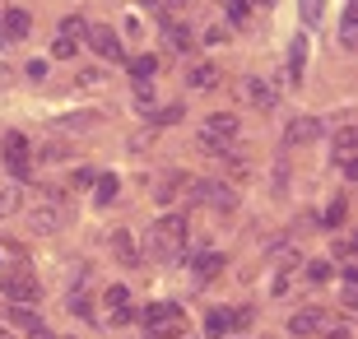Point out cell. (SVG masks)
Instances as JSON below:
<instances>
[{
    "label": "cell",
    "mask_w": 358,
    "mask_h": 339,
    "mask_svg": "<svg viewBox=\"0 0 358 339\" xmlns=\"http://www.w3.org/2000/svg\"><path fill=\"white\" fill-rule=\"evenodd\" d=\"M145 251L159 265H177V261H182V251H186V219H182V214H163V219L149 228Z\"/></svg>",
    "instance_id": "obj_1"
},
{
    "label": "cell",
    "mask_w": 358,
    "mask_h": 339,
    "mask_svg": "<svg viewBox=\"0 0 358 339\" xmlns=\"http://www.w3.org/2000/svg\"><path fill=\"white\" fill-rule=\"evenodd\" d=\"M145 326H149V339H177L182 335V312H177L173 302H149Z\"/></svg>",
    "instance_id": "obj_2"
},
{
    "label": "cell",
    "mask_w": 358,
    "mask_h": 339,
    "mask_svg": "<svg viewBox=\"0 0 358 339\" xmlns=\"http://www.w3.org/2000/svg\"><path fill=\"white\" fill-rule=\"evenodd\" d=\"M186 186H191V191H186V196L196 200V205H214V209H238V196H233V191H228L224 182H200V177H186Z\"/></svg>",
    "instance_id": "obj_3"
},
{
    "label": "cell",
    "mask_w": 358,
    "mask_h": 339,
    "mask_svg": "<svg viewBox=\"0 0 358 339\" xmlns=\"http://www.w3.org/2000/svg\"><path fill=\"white\" fill-rule=\"evenodd\" d=\"M0 293H5V298H14V302H38L42 298V284L33 279V270H28V265H19V270H10L5 279H0Z\"/></svg>",
    "instance_id": "obj_4"
},
{
    "label": "cell",
    "mask_w": 358,
    "mask_h": 339,
    "mask_svg": "<svg viewBox=\"0 0 358 339\" xmlns=\"http://www.w3.org/2000/svg\"><path fill=\"white\" fill-rule=\"evenodd\" d=\"M80 38H89V24H84L80 14L61 19V28H56V42H52V56H56V61H70V56H75V47H80Z\"/></svg>",
    "instance_id": "obj_5"
},
{
    "label": "cell",
    "mask_w": 358,
    "mask_h": 339,
    "mask_svg": "<svg viewBox=\"0 0 358 339\" xmlns=\"http://www.w3.org/2000/svg\"><path fill=\"white\" fill-rule=\"evenodd\" d=\"M242 98H247L256 112H275V107H279L275 84H270V79H261V75H247V79H242Z\"/></svg>",
    "instance_id": "obj_6"
},
{
    "label": "cell",
    "mask_w": 358,
    "mask_h": 339,
    "mask_svg": "<svg viewBox=\"0 0 358 339\" xmlns=\"http://www.w3.org/2000/svg\"><path fill=\"white\" fill-rule=\"evenodd\" d=\"M312 140H321V117H293L289 126H284V144H289V149L312 144Z\"/></svg>",
    "instance_id": "obj_7"
},
{
    "label": "cell",
    "mask_w": 358,
    "mask_h": 339,
    "mask_svg": "<svg viewBox=\"0 0 358 339\" xmlns=\"http://www.w3.org/2000/svg\"><path fill=\"white\" fill-rule=\"evenodd\" d=\"M28 28H33V19H28V10H19V5H10V10L0 14V42H24Z\"/></svg>",
    "instance_id": "obj_8"
},
{
    "label": "cell",
    "mask_w": 358,
    "mask_h": 339,
    "mask_svg": "<svg viewBox=\"0 0 358 339\" xmlns=\"http://www.w3.org/2000/svg\"><path fill=\"white\" fill-rule=\"evenodd\" d=\"M0 149H5V168H10L14 177H28V140H24V135L10 131Z\"/></svg>",
    "instance_id": "obj_9"
},
{
    "label": "cell",
    "mask_w": 358,
    "mask_h": 339,
    "mask_svg": "<svg viewBox=\"0 0 358 339\" xmlns=\"http://www.w3.org/2000/svg\"><path fill=\"white\" fill-rule=\"evenodd\" d=\"M24 223H28L38 237H52L56 228H61V209H56V205H33V209L24 214Z\"/></svg>",
    "instance_id": "obj_10"
},
{
    "label": "cell",
    "mask_w": 358,
    "mask_h": 339,
    "mask_svg": "<svg viewBox=\"0 0 358 339\" xmlns=\"http://www.w3.org/2000/svg\"><path fill=\"white\" fill-rule=\"evenodd\" d=\"M321 330H326V312H321V307H307V312H298L289 321L293 339H312V335H321Z\"/></svg>",
    "instance_id": "obj_11"
},
{
    "label": "cell",
    "mask_w": 358,
    "mask_h": 339,
    "mask_svg": "<svg viewBox=\"0 0 358 339\" xmlns=\"http://www.w3.org/2000/svg\"><path fill=\"white\" fill-rule=\"evenodd\" d=\"M89 47L103 56V61H126V47H121V38L112 33V28H93V33H89Z\"/></svg>",
    "instance_id": "obj_12"
},
{
    "label": "cell",
    "mask_w": 358,
    "mask_h": 339,
    "mask_svg": "<svg viewBox=\"0 0 358 339\" xmlns=\"http://www.w3.org/2000/svg\"><path fill=\"white\" fill-rule=\"evenodd\" d=\"M326 14H331V0H298L303 33H321V28H326Z\"/></svg>",
    "instance_id": "obj_13"
},
{
    "label": "cell",
    "mask_w": 358,
    "mask_h": 339,
    "mask_svg": "<svg viewBox=\"0 0 358 339\" xmlns=\"http://www.w3.org/2000/svg\"><path fill=\"white\" fill-rule=\"evenodd\" d=\"M200 131H210V135H219V140H238V131H242V121L233 117V112H214L210 121H205V126H200Z\"/></svg>",
    "instance_id": "obj_14"
},
{
    "label": "cell",
    "mask_w": 358,
    "mask_h": 339,
    "mask_svg": "<svg viewBox=\"0 0 358 339\" xmlns=\"http://www.w3.org/2000/svg\"><path fill=\"white\" fill-rule=\"evenodd\" d=\"M331 149H335V163H349L354 149H358V126H340L335 140H331Z\"/></svg>",
    "instance_id": "obj_15"
},
{
    "label": "cell",
    "mask_w": 358,
    "mask_h": 339,
    "mask_svg": "<svg viewBox=\"0 0 358 339\" xmlns=\"http://www.w3.org/2000/svg\"><path fill=\"white\" fill-rule=\"evenodd\" d=\"M303 66H307V33H298L289 42V79L293 84H303Z\"/></svg>",
    "instance_id": "obj_16"
},
{
    "label": "cell",
    "mask_w": 358,
    "mask_h": 339,
    "mask_svg": "<svg viewBox=\"0 0 358 339\" xmlns=\"http://www.w3.org/2000/svg\"><path fill=\"white\" fill-rule=\"evenodd\" d=\"M340 47H345V52L358 47V5H345V19H340Z\"/></svg>",
    "instance_id": "obj_17"
},
{
    "label": "cell",
    "mask_w": 358,
    "mask_h": 339,
    "mask_svg": "<svg viewBox=\"0 0 358 339\" xmlns=\"http://www.w3.org/2000/svg\"><path fill=\"white\" fill-rule=\"evenodd\" d=\"M10 326H14V330H28V335H38V330H47V326L38 321V312L28 307V302H24V307H10Z\"/></svg>",
    "instance_id": "obj_18"
},
{
    "label": "cell",
    "mask_w": 358,
    "mask_h": 339,
    "mask_svg": "<svg viewBox=\"0 0 358 339\" xmlns=\"http://www.w3.org/2000/svg\"><path fill=\"white\" fill-rule=\"evenodd\" d=\"M131 103L140 107V112H154V103H159V93H154V79H135V84H131Z\"/></svg>",
    "instance_id": "obj_19"
},
{
    "label": "cell",
    "mask_w": 358,
    "mask_h": 339,
    "mask_svg": "<svg viewBox=\"0 0 358 339\" xmlns=\"http://www.w3.org/2000/svg\"><path fill=\"white\" fill-rule=\"evenodd\" d=\"M112 247H117L121 265H140V247L131 242V233H126V228H117V233H112Z\"/></svg>",
    "instance_id": "obj_20"
},
{
    "label": "cell",
    "mask_w": 358,
    "mask_h": 339,
    "mask_svg": "<svg viewBox=\"0 0 358 339\" xmlns=\"http://www.w3.org/2000/svg\"><path fill=\"white\" fill-rule=\"evenodd\" d=\"M224 270V256L219 251H196V279H214Z\"/></svg>",
    "instance_id": "obj_21"
},
{
    "label": "cell",
    "mask_w": 358,
    "mask_h": 339,
    "mask_svg": "<svg viewBox=\"0 0 358 339\" xmlns=\"http://www.w3.org/2000/svg\"><path fill=\"white\" fill-rule=\"evenodd\" d=\"M93 200H98V205H112V200H117V172L93 177Z\"/></svg>",
    "instance_id": "obj_22"
},
{
    "label": "cell",
    "mask_w": 358,
    "mask_h": 339,
    "mask_svg": "<svg viewBox=\"0 0 358 339\" xmlns=\"http://www.w3.org/2000/svg\"><path fill=\"white\" fill-rule=\"evenodd\" d=\"M270 265H275L279 274H289L293 265H303V256H298V247L289 242V247H275V251H270Z\"/></svg>",
    "instance_id": "obj_23"
},
{
    "label": "cell",
    "mask_w": 358,
    "mask_h": 339,
    "mask_svg": "<svg viewBox=\"0 0 358 339\" xmlns=\"http://www.w3.org/2000/svg\"><path fill=\"white\" fill-rule=\"evenodd\" d=\"M163 42H168L173 52H191V33H186V24H168L163 28Z\"/></svg>",
    "instance_id": "obj_24"
},
{
    "label": "cell",
    "mask_w": 358,
    "mask_h": 339,
    "mask_svg": "<svg viewBox=\"0 0 358 339\" xmlns=\"http://www.w3.org/2000/svg\"><path fill=\"white\" fill-rule=\"evenodd\" d=\"M196 144H200V149H205L210 158H228V154H233V149H228V140H219V135H210V131H200Z\"/></svg>",
    "instance_id": "obj_25"
},
{
    "label": "cell",
    "mask_w": 358,
    "mask_h": 339,
    "mask_svg": "<svg viewBox=\"0 0 358 339\" xmlns=\"http://www.w3.org/2000/svg\"><path fill=\"white\" fill-rule=\"evenodd\" d=\"M228 326H233V321H228V312H210V316H205V339H224Z\"/></svg>",
    "instance_id": "obj_26"
},
{
    "label": "cell",
    "mask_w": 358,
    "mask_h": 339,
    "mask_svg": "<svg viewBox=\"0 0 358 339\" xmlns=\"http://www.w3.org/2000/svg\"><path fill=\"white\" fill-rule=\"evenodd\" d=\"M214 79H219V70H214V66H191V75H186V84H191V89H210Z\"/></svg>",
    "instance_id": "obj_27"
},
{
    "label": "cell",
    "mask_w": 358,
    "mask_h": 339,
    "mask_svg": "<svg viewBox=\"0 0 358 339\" xmlns=\"http://www.w3.org/2000/svg\"><path fill=\"white\" fill-rule=\"evenodd\" d=\"M93 121H98V117H93V112H70V117H61V121H56V126H61V131H89Z\"/></svg>",
    "instance_id": "obj_28"
},
{
    "label": "cell",
    "mask_w": 358,
    "mask_h": 339,
    "mask_svg": "<svg viewBox=\"0 0 358 339\" xmlns=\"http://www.w3.org/2000/svg\"><path fill=\"white\" fill-rule=\"evenodd\" d=\"M173 186H186V172H173V177H163V182H159V191H154V196H159V200H163V205H168V200H173V196H177Z\"/></svg>",
    "instance_id": "obj_29"
},
{
    "label": "cell",
    "mask_w": 358,
    "mask_h": 339,
    "mask_svg": "<svg viewBox=\"0 0 358 339\" xmlns=\"http://www.w3.org/2000/svg\"><path fill=\"white\" fill-rule=\"evenodd\" d=\"M149 121H154V126H173V121H182V107H154V112H149Z\"/></svg>",
    "instance_id": "obj_30"
},
{
    "label": "cell",
    "mask_w": 358,
    "mask_h": 339,
    "mask_svg": "<svg viewBox=\"0 0 358 339\" xmlns=\"http://www.w3.org/2000/svg\"><path fill=\"white\" fill-rule=\"evenodd\" d=\"M247 5H252V0H224V14L233 19V24H247V14H252Z\"/></svg>",
    "instance_id": "obj_31"
},
{
    "label": "cell",
    "mask_w": 358,
    "mask_h": 339,
    "mask_svg": "<svg viewBox=\"0 0 358 339\" xmlns=\"http://www.w3.org/2000/svg\"><path fill=\"white\" fill-rule=\"evenodd\" d=\"M126 302H131V293H126L121 284H112V288L103 293V307H107V312H112V307H126Z\"/></svg>",
    "instance_id": "obj_32"
},
{
    "label": "cell",
    "mask_w": 358,
    "mask_h": 339,
    "mask_svg": "<svg viewBox=\"0 0 358 339\" xmlns=\"http://www.w3.org/2000/svg\"><path fill=\"white\" fill-rule=\"evenodd\" d=\"M200 42H205V47H224V42H228V28L224 24H210L205 33H200Z\"/></svg>",
    "instance_id": "obj_33"
},
{
    "label": "cell",
    "mask_w": 358,
    "mask_h": 339,
    "mask_svg": "<svg viewBox=\"0 0 358 339\" xmlns=\"http://www.w3.org/2000/svg\"><path fill=\"white\" fill-rule=\"evenodd\" d=\"M121 33H126L131 42H140V38H145V24H140V14H126V19H121Z\"/></svg>",
    "instance_id": "obj_34"
},
{
    "label": "cell",
    "mask_w": 358,
    "mask_h": 339,
    "mask_svg": "<svg viewBox=\"0 0 358 339\" xmlns=\"http://www.w3.org/2000/svg\"><path fill=\"white\" fill-rule=\"evenodd\" d=\"M135 321V307L131 302H126V307H112V312H107V326H131Z\"/></svg>",
    "instance_id": "obj_35"
},
{
    "label": "cell",
    "mask_w": 358,
    "mask_h": 339,
    "mask_svg": "<svg viewBox=\"0 0 358 339\" xmlns=\"http://www.w3.org/2000/svg\"><path fill=\"white\" fill-rule=\"evenodd\" d=\"M331 261H307V279H317V284H326V279H331Z\"/></svg>",
    "instance_id": "obj_36"
},
{
    "label": "cell",
    "mask_w": 358,
    "mask_h": 339,
    "mask_svg": "<svg viewBox=\"0 0 358 339\" xmlns=\"http://www.w3.org/2000/svg\"><path fill=\"white\" fill-rule=\"evenodd\" d=\"M14 205H19V191H14V186H0V219L14 214Z\"/></svg>",
    "instance_id": "obj_37"
},
{
    "label": "cell",
    "mask_w": 358,
    "mask_h": 339,
    "mask_svg": "<svg viewBox=\"0 0 358 339\" xmlns=\"http://www.w3.org/2000/svg\"><path fill=\"white\" fill-rule=\"evenodd\" d=\"M66 158H70V149H66V144H47V149H42V163H66Z\"/></svg>",
    "instance_id": "obj_38"
},
{
    "label": "cell",
    "mask_w": 358,
    "mask_h": 339,
    "mask_svg": "<svg viewBox=\"0 0 358 339\" xmlns=\"http://www.w3.org/2000/svg\"><path fill=\"white\" fill-rule=\"evenodd\" d=\"M135 79H149V75H154V70H159V61H154V56H135Z\"/></svg>",
    "instance_id": "obj_39"
},
{
    "label": "cell",
    "mask_w": 358,
    "mask_h": 339,
    "mask_svg": "<svg viewBox=\"0 0 358 339\" xmlns=\"http://www.w3.org/2000/svg\"><path fill=\"white\" fill-rule=\"evenodd\" d=\"M345 223V200H331V209H326V228H340Z\"/></svg>",
    "instance_id": "obj_40"
},
{
    "label": "cell",
    "mask_w": 358,
    "mask_h": 339,
    "mask_svg": "<svg viewBox=\"0 0 358 339\" xmlns=\"http://www.w3.org/2000/svg\"><path fill=\"white\" fill-rule=\"evenodd\" d=\"M70 312H75V316H93V307H89L84 293H70Z\"/></svg>",
    "instance_id": "obj_41"
},
{
    "label": "cell",
    "mask_w": 358,
    "mask_h": 339,
    "mask_svg": "<svg viewBox=\"0 0 358 339\" xmlns=\"http://www.w3.org/2000/svg\"><path fill=\"white\" fill-rule=\"evenodd\" d=\"M47 75V61H28V79H42Z\"/></svg>",
    "instance_id": "obj_42"
},
{
    "label": "cell",
    "mask_w": 358,
    "mask_h": 339,
    "mask_svg": "<svg viewBox=\"0 0 358 339\" xmlns=\"http://www.w3.org/2000/svg\"><path fill=\"white\" fill-rule=\"evenodd\" d=\"M80 84H84V89H93V84H103V75H98V70H84Z\"/></svg>",
    "instance_id": "obj_43"
},
{
    "label": "cell",
    "mask_w": 358,
    "mask_h": 339,
    "mask_svg": "<svg viewBox=\"0 0 358 339\" xmlns=\"http://www.w3.org/2000/svg\"><path fill=\"white\" fill-rule=\"evenodd\" d=\"M0 339H14V335H10V330H5V326H0Z\"/></svg>",
    "instance_id": "obj_44"
},
{
    "label": "cell",
    "mask_w": 358,
    "mask_h": 339,
    "mask_svg": "<svg viewBox=\"0 0 358 339\" xmlns=\"http://www.w3.org/2000/svg\"><path fill=\"white\" fill-rule=\"evenodd\" d=\"M335 339H349V335H335Z\"/></svg>",
    "instance_id": "obj_45"
},
{
    "label": "cell",
    "mask_w": 358,
    "mask_h": 339,
    "mask_svg": "<svg viewBox=\"0 0 358 339\" xmlns=\"http://www.w3.org/2000/svg\"><path fill=\"white\" fill-rule=\"evenodd\" d=\"M0 47H5V42H0Z\"/></svg>",
    "instance_id": "obj_46"
}]
</instances>
